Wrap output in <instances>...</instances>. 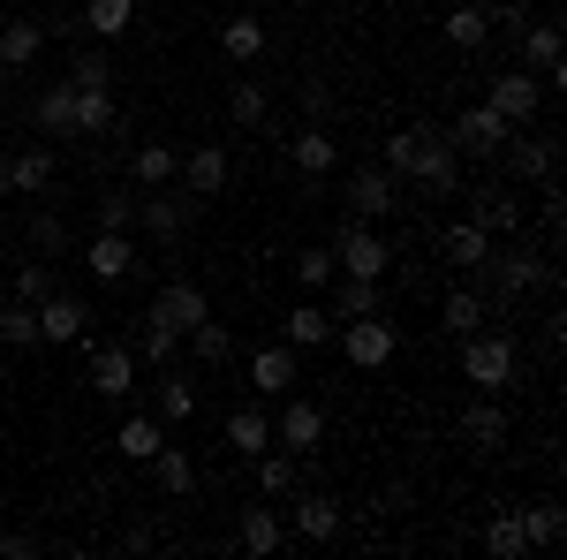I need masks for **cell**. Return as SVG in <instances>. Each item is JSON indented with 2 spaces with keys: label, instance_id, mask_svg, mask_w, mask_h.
I'll return each mask as SVG.
<instances>
[{
  "label": "cell",
  "instance_id": "2e32d148",
  "mask_svg": "<svg viewBox=\"0 0 567 560\" xmlns=\"http://www.w3.org/2000/svg\"><path fill=\"white\" fill-rule=\"evenodd\" d=\"M197 205H205V197H189V190H182V197H167V190H152V197L136 205V227H144L152 243H175L182 227H189V213H197Z\"/></svg>",
  "mask_w": 567,
  "mask_h": 560
},
{
  "label": "cell",
  "instance_id": "277c9868",
  "mask_svg": "<svg viewBox=\"0 0 567 560\" xmlns=\"http://www.w3.org/2000/svg\"><path fill=\"white\" fill-rule=\"evenodd\" d=\"M333 342L349 356L355 371H386L393 356H401V326H393L386 310H371V318H349V326H333Z\"/></svg>",
  "mask_w": 567,
  "mask_h": 560
},
{
  "label": "cell",
  "instance_id": "f5cc1de1",
  "mask_svg": "<svg viewBox=\"0 0 567 560\" xmlns=\"http://www.w3.org/2000/svg\"><path fill=\"white\" fill-rule=\"evenodd\" d=\"M69 84H114V69H106V53H76V69H69Z\"/></svg>",
  "mask_w": 567,
  "mask_h": 560
},
{
  "label": "cell",
  "instance_id": "60d3db41",
  "mask_svg": "<svg viewBox=\"0 0 567 560\" xmlns=\"http://www.w3.org/2000/svg\"><path fill=\"white\" fill-rule=\"evenodd\" d=\"M523 530H529V553H553V546L567 538L560 500H529V508H523Z\"/></svg>",
  "mask_w": 567,
  "mask_h": 560
},
{
  "label": "cell",
  "instance_id": "f6af8a7d",
  "mask_svg": "<svg viewBox=\"0 0 567 560\" xmlns=\"http://www.w3.org/2000/svg\"><path fill=\"white\" fill-rule=\"evenodd\" d=\"M0 348H39V303H0Z\"/></svg>",
  "mask_w": 567,
  "mask_h": 560
},
{
  "label": "cell",
  "instance_id": "8992f818",
  "mask_svg": "<svg viewBox=\"0 0 567 560\" xmlns=\"http://www.w3.org/2000/svg\"><path fill=\"white\" fill-rule=\"evenodd\" d=\"M484 106H492V114H507L515 130H529V122H537V106H545V77H529L523 61H515L507 77H492V84H484Z\"/></svg>",
  "mask_w": 567,
  "mask_h": 560
},
{
  "label": "cell",
  "instance_id": "d6a6232c",
  "mask_svg": "<svg viewBox=\"0 0 567 560\" xmlns=\"http://www.w3.org/2000/svg\"><path fill=\"white\" fill-rule=\"evenodd\" d=\"M227 447H235V455H243V462H250V455H265V447H272V417H265L258 401H250V409H235V417H227Z\"/></svg>",
  "mask_w": 567,
  "mask_h": 560
},
{
  "label": "cell",
  "instance_id": "681fc988",
  "mask_svg": "<svg viewBox=\"0 0 567 560\" xmlns=\"http://www.w3.org/2000/svg\"><path fill=\"white\" fill-rule=\"evenodd\" d=\"M136 227V197L130 190H106V197H99V235H130Z\"/></svg>",
  "mask_w": 567,
  "mask_h": 560
},
{
  "label": "cell",
  "instance_id": "7402d4cb",
  "mask_svg": "<svg viewBox=\"0 0 567 560\" xmlns=\"http://www.w3.org/2000/svg\"><path fill=\"white\" fill-rule=\"evenodd\" d=\"M250 387H258L265 401H280V394L296 387V348H288V342H265V348H250Z\"/></svg>",
  "mask_w": 567,
  "mask_h": 560
},
{
  "label": "cell",
  "instance_id": "6da1fadb",
  "mask_svg": "<svg viewBox=\"0 0 567 560\" xmlns=\"http://www.w3.org/2000/svg\"><path fill=\"white\" fill-rule=\"evenodd\" d=\"M470 281H477L484 310H515L529 288H553V258H545V251H523V243H515V251L492 243V258H484Z\"/></svg>",
  "mask_w": 567,
  "mask_h": 560
},
{
  "label": "cell",
  "instance_id": "c3c4849f",
  "mask_svg": "<svg viewBox=\"0 0 567 560\" xmlns=\"http://www.w3.org/2000/svg\"><path fill=\"white\" fill-rule=\"evenodd\" d=\"M61 251H69V220L31 205V258H61Z\"/></svg>",
  "mask_w": 567,
  "mask_h": 560
},
{
  "label": "cell",
  "instance_id": "83f0119b",
  "mask_svg": "<svg viewBox=\"0 0 567 560\" xmlns=\"http://www.w3.org/2000/svg\"><path fill=\"white\" fill-rule=\"evenodd\" d=\"M84 265L106 281V288H114V281H130V273H136V243H130V235H91Z\"/></svg>",
  "mask_w": 567,
  "mask_h": 560
},
{
  "label": "cell",
  "instance_id": "f1b7e54d",
  "mask_svg": "<svg viewBox=\"0 0 567 560\" xmlns=\"http://www.w3.org/2000/svg\"><path fill=\"white\" fill-rule=\"evenodd\" d=\"M152 401H159V409H152L159 425H189V417H197V387H189L182 371H167V364H159V387H152Z\"/></svg>",
  "mask_w": 567,
  "mask_h": 560
},
{
  "label": "cell",
  "instance_id": "680465c9",
  "mask_svg": "<svg viewBox=\"0 0 567 560\" xmlns=\"http://www.w3.org/2000/svg\"><path fill=\"white\" fill-rule=\"evenodd\" d=\"M477 8H499V0H477Z\"/></svg>",
  "mask_w": 567,
  "mask_h": 560
},
{
  "label": "cell",
  "instance_id": "4dcf8cb0",
  "mask_svg": "<svg viewBox=\"0 0 567 560\" xmlns=\"http://www.w3.org/2000/svg\"><path fill=\"white\" fill-rule=\"evenodd\" d=\"M424 136H432V122H409V130H393L386 144H379V167H386L393 182H409V174H416V152H424Z\"/></svg>",
  "mask_w": 567,
  "mask_h": 560
},
{
  "label": "cell",
  "instance_id": "f546056e",
  "mask_svg": "<svg viewBox=\"0 0 567 560\" xmlns=\"http://www.w3.org/2000/svg\"><path fill=\"white\" fill-rule=\"evenodd\" d=\"M484 553L492 560H529V530H523V508H499L484 522Z\"/></svg>",
  "mask_w": 567,
  "mask_h": 560
},
{
  "label": "cell",
  "instance_id": "cb8c5ba5",
  "mask_svg": "<svg viewBox=\"0 0 567 560\" xmlns=\"http://www.w3.org/2000/svg\"><path fill=\"white\" fill-rule=\"evenodd\" d=\"M462 439H470L477 455H492V447L507 439V409H499V394H477V401L462 409Z\"/></svg>",
  "mask_w": 567,
  "mask_h": 560
},
{
  "label": "cell",
  "instance_id": "e0dca14e",
  "mask_svg": "<svg viewBox=\"0 0 567 560\" xmlns=\"http://www.w3.org/2000/svg\"><path fill=\"white\" fill-rule=\"evenodd\" d=\"M326 310H333V326H349V318H371V310H386V281H355V273H333V288H326Z\"/></svg>",
  "mask_w": 567,
  "mask_h": 560
},
{
  "label": "cell",
  "instance_id": "7a4b0ae2",
  "mask_svg": "<svg viewBox=\"0 0 567 560\" xmlns=\"http://www.w3.org/2000/svg\"><path fill=\"white\" fill-rule=\"evenodd\" d=\"M515 371H523V342H515L507 326H477V334H462V387L499 394V387H515Z\"/></svg>",
  "mask_w": 567,
  "mask_h": 560
},
{
  "label": "cell",
  "instance_id": "5bb4252c",
  "mask_svg": "<svg viewBox=\"0 0 567 560\" xmlns=\"http://www.w3.org/2000/svg\"><path fill=\"white\" fill-rule=\"evenodd\" d=\"M470 220H477L484 235H523V190L515 182H484L477 197H470Z\"/></svg>",
  "mask_w": 567,
  "mask_h": 560
},
{
  "label": "cell",
  "instance_id": "8fae6325",
  "mask_svg": "<svg viewBox=\"0 0 567 560\" xmlns=\"http://www.w3.org/2000/svg\"><path fill=\"white\" fill-rule=\"evenodd\" d=\"M409 182H416L424 197H454V190H462V152L446 144V130L424 136V152H416V174H409Z\"/></svg>",
  "mask_w": 567,
  "mask_h": 560
},
{
  "label": "cell",
  "instance_id": "484cf974",
  "mask_svg": "<svg viewBox=\"0 0 567 560\" xmlns=\"http://www.w3.org/2000/svg\"><path fill=\"white\" fill-rule=\"evenodd\" d=\"M280 342L288 348H326L333 342V310H326V303H296V310L280 318Z\"/></svg>",
  "mask_w": 567,
  "mask_h": 560
},
{
  "label": "cell",
  "instance_id": "816d5d0a",
  "mask_svg": "<svg viewBox=\"0 0 567 560\" xmlns=\"http://www.w3.org/2000/svg\"><path fill=\"white\" fill-rule=\"evenodd\" d=\"M136 348H144L152 364H175V356H182V334H175V326H159V318H144V342H136Z\"/></svg>",
  "mask_w": 567,
  "mask_h": 560
},
{
  "label": "cell",
  "instance_id": "11a10c76",
  "mask_svg": "<svg viewBox=\"0 0 567 560\" xmlns=\"http://www.w3.org/2000/svg\"><path fill=\"white\" fill-rule=\"evenodd\" d=\"M303 114H310V122H326V114H333V91L310 84V91H303Z\"/></svg>",
  "mask_w": 567,
  "mask_h": 560
},
{
  "label": "cell",
  "instance_id": "7c38bea8",
  "mask_svg": "<svg viewBox=\"0 0 567 560\" xmlns=\"http://www.w3.org/2000/svg\"><path fill=\"white\" fill-rule=\"evenodd\" d=\"M144 318H159V326L189 334V326H205V318H213V296H205L197 281H167V288L152 296V310H144Z\"/></svg>",
  "mask_w": 567,
  "mask_h": 560
},
{
  "label": "cell",
  "instance_id": "bcb514c9",
  "mask_svg": "<svg viewBox=\"0 0 567 560\" xmlns=\"http://www.w3.org/2000/svg\"><path fill=\"white\" fill-rule=\"evenodd\" d=\"M182 342H189V356H197V364H227V356H235V326L205 318V326H189Z\"/></svg>",
  "mask_w": 567,
  "mask_h": 560
},
{
  "label": "cell",
  "instance_id": "ba28073f",
  "mask_svg": "<svg viewBox=\"0 0 567 560\" xmlns=\"http://www.w3.org/2000/svg\"><path fill=\"white\" fill-rule=\"evenodd\" d=\"M341 205H349L355 220H386V213H401V182L371 160V167H355L349 182H341Z\"/></svg>",
  "mask_w": 567,
  "mask_h": 560
},
{
  "label": "cell",
  "instance_id": "8d00e7d4",
  "mask_svg": "<svg viewBox=\"0 0 567 560\" xmlns=\"http://www.w3.org/2000/svg\"><path fill=\"white\" fill-rule=\"evenodd\" d=\"M439 318H446V334H454V342H462V334H477V326H492V310H484L477 288H446Z\"/></svg>",
  "mask_w": 567,
  "mask_h": 560
},
{
  "label": "cell",
  "instance_id": "ffe728a7",
  "mask_svg": "<svg viewBox=\"0 0 567 560\" xmlns=\"http://www.w3.org/2000/svg\"><path fill=\"white\" fill-rule=\"evenodd\" d=\"M515 53H523L529 77H545V84H567V69H560V23H529V31H515Z\"/></svg>",
  "mask_w": 567,
  "mask_h": 560
},
{
  "label": "cell",
  "instance_id": "ab89813d",
  "mask_svg": "<svg viewBox=\"0 0 567 560\" xmlns=\"http://www.w3.org/2000/svg\"><path fill=\"white\" fill-rule=\"evenodd\" d=\"M159 439H167V431H159V417H152V409H144V417H122V431H114L122 462H152V455H159Z\"/></svg>",
  "mask_w": 567,
  "mask_h": 560
},
{
  "label": "cell",
  "instance_id": "4fadbf2b",
  "mask_svg": "<svg viewBox=\"0 0 567 560\" xmlns=\"http://www.w3.org/2000/svg\"><path fill=\"white\" fill-rule=\"evenodd\" d=\"M288 160H296V174H303V182H326V174L341 167V136L326 130V122H303V130L288 136Z\"/></svg>",
  "mask_w": 567,
  "mask_h": 560
},
{
  "label": "cell",
  "instance_id": "3957f363",
  "mask_svg": "<svg viewBox=\"0 0 567 560\" xmlns=\"http://www.w3.org/2000/svg\"><path fill=\"white\" fill-rule=\"evenodd\" d=\"M326 243H333V265H341V273H355V281H386V273H393V243L371 227V220L349 213L333 235H326Z\"/></svg>",
  "mask_w": 567,
  "mask_h": 560
},
{
  "label": "cell",
  "instance_id": "91938a15",
  "mask_svg": "<svg viewBox=\"0 0 567 560\" xmlns=\"http://www.w3.org/2000/svg\"><path fill=\"white\" fill-rule=\"evenodd\" d=\"M0 8H8V0H0Z\"/></svg>",
  "mask_w": 567,
  "mask_h": 560
},
{
  "label": "cell",
  "instance_id": "f907efd6",
  "mask_svg": "<svg viewBox=\"0 0 567 560\" xmlns=\"http://www.w3.org/2000/svg\"><path fill=\"white\" fill-rule=\"evenodd\" d=\"M265 106H272V99H265V84H235V91H227V114H235L243 130H258Z\"/></svg>",
  "mask_w": 567,
  "mask_h": 560
},
{
  "label": "cell",
  "instance_id": "5b68a950",
  "mask_svg": "<svg viewBox=\"0 0 567 560\" xmlns=\"http://www.w3.org/2000/svg\"><path fill=\"white\" fill-rule=\"evenodd\" d=\"M492 160L507 167V182H515V190H545V182L560 174V136H523V130H507V144H499Z\"/></svg>",
  "mask_w": 567,
  "mask_h": 560
},
{
  "label": "cell",
  "instance_id": "9f6ffc18",
  "mask_svg": "<svg viewBox=\"0 0 567 560\" xmlns=\"http://www.w3.org/2000/svg\"><path fill=\"white\" fill-rule=\"evenodd\" d=\"M8 197H16V182H8V152H0V205H8Z\"/></svg>",
  "mask_w": 567,
  "mask_h": 560
},
{
  "label": "cell",
  "instance_id": "7bdbcfd3",
  "mask_svg": "<svg viewBox=\"0 0 567 560\" xmlns=\"http://www.w3.org/2000/svg\"><path fill=\"white\" fill-rule=\"evenodd\" d=\"M130 23H136V0H84V31H91L99 45H106V39H122Z\"/></svg>",
  "mask_w": 567,
  "mask_h": 560
},
{
  "label": "cell",
  "instance_id": "836d02e7",
  "mask_svg": "<svg viewBox=\"0 0 567 560\" xmlns=\"http://www.w3.org/2000/svg\"><path fill=\"white\" fill-rule=\"evenodd\" d=\"M130 174L144 182V190H167V182L182 174V152H175V144H136V152H130Z\"/></svg>",
  "mask_w": 567,
  "mask_h": 560
},
{
  "label": "cell",
  "instance_id": "6f0895ef",
  "mask_svg": "<svg viewBox=\"0 0 567 560\" xmlns=\"http://www.w3.org/2000/svg\"><path fill=\"white\" fill-rule=\"evenodd\" d=\"M0 99H8V61H0Z\"/></svg>",
  "mask_w": 567,
  "mask_h": 560
},
{
  "label": "cell",
  "instance_id": "f35d334b",
  "mask_svg": "<svg viewBox=\"0 0 567 560\" xmlns=\"http://www.w3.org/2000/svg\"><path fill=\"white\" fill-rule=\"evenodd\" d=\"M288 273H296V288H303V296H326V288H333V273H341V265H333V243L296 251V265H288Z\"/></svg>",
  "mask_w": 567,
  "mask_h": 560
},
{
  "label": "cell",
  "instance_id": "ac0fdd59",
  "mask_svg": "<svg viewBox=\"0 0 567 560\" xmlns=\"http://www.w3.org/2000/svg\"><path fill=\"white\" fill-rule=\"evenodd\" d=\"M31 130L53 136V144H76V84H45L31 99Z\"/></svg>",
  "mask_w": 567,
  "mask_h": 560
},
{
  "label": "cell",
  "instance_id": "d4e9b609",
  "mask_svg": "<svg viewBox=\"0 0 567 560\" xmlns=\"http://www.w3.org/2000/svg\"><path fill=\"white\" fill-rule=\"evenodd\" d=\"M439 243H446V265H462V273H477V265L492 258V243H499V235H484L477 220L462 213L454 227H446V235H439Z\"/></svg>",
  "mask_w": 567,
  "mask_h": 560
},
{
  "label": "cell",
  "instance_id": "db71d44e",
  "mask_svg": "<svg viewBox=\"0 0 567 560\" xmlns=\"http://www.w3.org/2000/svg\"><path fill=\"white\" fill-rule=\"evenodd\" d=\"M0 553H8V560H31V553H39V538H31V530H8V538H0Z\"/></svg>",
  "mask_w": 567,
  "mask_h": 560
},
{
  "label": "cell",
  "instance_id": "d6986e66",
  "mask_svg": "<svg viewBox=\"0 0 567 560\" xmlns=\"http://www.w3.org/2000/svg\"><path fill=\"white\" fill-rule=\"evenodd\" d=\"M84 334H91V303L53 288V296L39 303V342H61V348H69V342H84Z\"/></svg>",
  "mask_w": 567,
  "mask_h": 560
},
{
  "label": "cell",
  "instance_id": "4316f807",
  "mask_svg": "<svg viewBox=\"0 0 567 560\" xmlns=\"http://www.w3.org/2000/svg\"><path fill=\"white\" fill-rule=\"evenodd\" d=\"M250 470H258V492H265V500H288V492L303 485V455H288V447L272 455V447H265V455H250Z\"/></svg>",
  "mask_w": 567,
  "mask_h": 560
},
{
  "label": "cell",
  "instance_id": "74e56055",
  "mask_svg": "<svg viewBox=\"0 0 567 560\" xmlns=\"http://www.w3.org/2000/svg\"><path fill=\"white\" fill-rule=\"evenodd\" d=\"M219 53L250 69V61L265 53V23H258V16H227V23H219Z\"/></svg>",
  "mask_w": 567,
  "mask_h": 560
},
{
  "label": "cell",
  "instance_id": "9c48e42d",
  "mask_svg": "<svg viewBox=\"0 0 567 560\" xmlns=\"http://www.w3.org/2000/svg\"><path fill=\"white\" fill-rule=\"evenodd\" d=\"M272 447H288V455H318V447H326V409L303 401V394H288L280 417H272Z\"/></svg>",
  "mask_w": 567,
  "mask_h": 560
},
{
  "label": "cell",
  "instance_id": "30bf717a",
  "mask_svg": "<svg viewBox=\"0 0 567 560\" xmlns=\"http://www.w3.org/2000/svg\"><path fill=\"white\" fill-rule=\"evenodd\" d=\"M84 364H91V387H99V401H122V394H136V356L122 342H91L84 334Z\"/></svg>",
  "mask_w": 567,
  "mask_h": 560
},
{
  "label": "cell",
  "instance_id": "44dd1931",
  "mask_svg": "<svg viewBox=\"0 0 567 560\" xmlns=\"http://www.w3.org/2000/svg\"><path fill=\"white\" fill-rule=\"evenodd\" d=\"M227 174H235V160H227V152H219V144H197V152H182V190H189V197H219V190H227Z\"/></svg>",
  "mask_w": 567,
  "mask_h": 560
},
{
  "label": "cell",
  "instance_id": "d590c367",
  "mask_svg": "<svg viewBox=\"0 0 567 560\" xmlns=\"http://www.w3.org/2000/svg\"><path fill=\"white\" fill-rule=\"evenodd\" d=\"M114 130V84H76V136Z\"/></svg>",
  "mask_w": 567,
  "mask_h": 560
},
{
  "label": "cell",
  "instance_id": "e575fe53",
  "mask_svg": "<svg viewBox=\"0 0 567 560\" xmlns=\"http://www.w3.org/2000/svg\"><path fill=\"white\" fill-rule=\"evenodd\" d=\"M152 477H159L167 500H189V492H197V462H189L182 447H167V439H159V455H152Z\"/></svg>",
  "mask_w": 567,
  "mask_h": 560
},
{
  "label": "cell",
  "instance_id": "7dc6e473",
  "mask_svg": "<svg viewBox=\"0 0 567 560\" xmlns=\"http://www.w3.org/2000/svg\"><path fill=\"white\" fill-rule=\"evenodd\" d=\"M53 288H61V265L31 258V265H16V288H8V296H16V303H45Z\"/></svg>",
  "mask_w": 567,
  "mask_h": 560
},
{
  "label": "cell",
  "instance_id": "b9f144b4",
  "mask_svg": "<svg viewBox=\"0 0 567 560\" xmlns=\"http://www.w3.org/2000/svg\"><path fill=\"white\" fill-rule=\"evenodd\" d=\"M243 553H280V508H243V530H235Z\"/></svg>",
  "mask_w": 567,
  "mask_h": 560
},
{
  "label": "cell",
  "instance_id": "ee69618b",
  "mask_svg": "<svg viewBox=\"0 0 567 560\" xmlns=\"http://www.w3.org/2000/svg\"><path fill=\"white\" fill-rule=\"evenodd\" d=\"M8 182H16V197H23V190L39 197L45 182H53V144H31V152H16V160H8Z\"/></svg>",
  "mask_w": 567,
  "mask_h": 560
},
{
  "label": "cell",
  "instance_id": "603a6c76",
  "mask_svg": "<svg viewBox=\"0 0 567 560\" xmlns=\"http://www.w3.org/2000/svg\"><path fill=\"white\" fill-rule=\"evenodd\" d=\"M439 31H446V45H454V53H484V45H492V8H477V0H454Z\"/></svg>",
  "mask_w": 567,
  "mask_h": 560
},
{
  "label": "cell",
  "instance_id": "1f68e13d",
  "mask_svg": "<svg viewBox=\"0 0 567 560\" xmlns=\"http://www.w3.org/2000/svg\"><path fill=\"white\" fill-rule=\"evenodd\" d=\"M45 45V23H31V16H16V23H0V61H8V77L16 69H31Z\"/></svg>",
  "mask_w": 567,
  "mask_h": 560
},
{
  "label": "cell",
  "instance_id": "9a60e30c",
  "mask_svg": "<svg viewBox=\"0 0 567 560\" xmlns=\"http://www.w3.org/2000/svg\"><path fill=\"white\" fill-rule=\"evenodd\" d=\"M288 500H296V530H303L310 546H333V538H341V522H349L341 492H303V485H296Z\"/></svg>",
  "mask_w": 567,
  "mask_h": 560
},
{
  "label": "cell",
  "instance_id": "52a82bcc",
  "mask_svg": "<svg viewBox=\"0 0 567 560\" xmlns=\"http://www.w3.org/2000/svg\"><path fill=\"white\" fill-rule=\"evenodd\" d=\"M507 130H515V122H507V114H492V106L477 99V106H462V114L446 122V144H454L462 160H492V152L507 144Z\"/></svg>",
  "mask_w": 567,
  "mask_h": 560
}]
</instances>
